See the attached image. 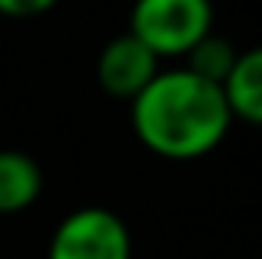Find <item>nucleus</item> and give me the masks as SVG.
I'll list each match as a JSON object with an SVG mask.
<instances>
[{
	"label": "nucleus",
	"mask_w": 262,
	"mask_h": 259,
	"mask_svg": "<svg viewBox=\"0 0 262 259\" xmlns=\"http://www.w3.org/2000/svg\"><path fill=\"white\" fill-rule=\"evenodd\" d=\"M40 189H43V173L37 160L20 149H0V216L30 209Z\"/></svg>",
	"instance_id": "obj_6"
},
{
	"label": "nucleus",
	"mask_w": 262,
	"mask_h": 259,
	"mask_svg": "<svg viewBox=\"0 0 262 259\" xmlns=\"http://www.w3.org/2000/svg\"><path fill=\"white\" fill-rule=\"evenodd\" d=\"M223 97L232 120L262 126V47L236 57V67L223 83Z\"/></svg>",
	"instance_id": "obj_5"
},
{
	"label": "nucleus",
	"mask_w": 262,
	"mask_h": 259,
	"mask_svg": "<svg viewBox=\"0 0 262 259\" xmlns=\"http://www.w3.org/2000/svg\"><path fill=\"white\" fill-rule=\"evenodd\" d=\"M129 33L156 57H186L212 33V0H136Z\"/></svg>",
	"instance_id": "obj_2"
},
{
	"label": "nucleus",
	"mask_w": 262,
	"mask_h": 259,
	"mask_svg": "<svg viewBox=\"0 0 262 259\" xmlns=\"http://www.w3.org/2000/svg\"><path fill=\"white\" fill-rule=\"evenodd\" d=\"M160 73V57L149 47H143L133 33H120L103 47L100 60H96V77L100 87L116 100H129L133 103Z\"/></svg>",
	"instance_id": "obj_4"
},
{
	"label": "nucleus",
	"mask_w": 262,
	"mask_h": 259,
	"mask_svg": "<svg viewBox=\"0 0 262 259\" xmlns=\"http://www.w3.org/2000/svg\"><path fill=\"white\" fill-rule=\"evenodd\" d=\"M47 259H133V236L106 206H80L53 229Z\"/></svg>",
	"instance_id": "obj_3"
},
{
	"label": "nucleus",
	"mask_w": 262,
	"mask_h": 259,
	"mask_svg": "<svg viewBox=\"0 0 262 259\" xmlns=\"http://www.w3.org/2000/svg\"><path fill=\"white\" fill-rule=\"evenodd\" d=\"M232 113L223 87L183 70H160L133 100V133L163 160H199L226 140Z\"/></svg>",
	"instance_id": "obj_1"
},
{
	"label": "nucleus",
	"mask_w": 262,
	"mask_h": 259,
	"mask_svg": "<svg viewBox=\"0 0 262 259\" xmlns=\"http://www.w3.org/2000/svg\"><path fill=\"white\" fill-rule=\"evenodd\" d=\"M60 0H0V17H13V20H30V17H43L57 7Z\"/></svg>",
	"instance_id": "obj_8"
},
{
	"label": "nucleus",
	"mask_w": 262,
	"mask_h": 259,
	"mask_svg": "<svg viewBox=\"0 0 262 259\" xmlns=\"http://www.w3.org/2000/svg\"><path fill=\"white\" fill-rule=\"evenodd\" d=\"M186 57H189V60H186V70H189V73H196V77L223 87L226 77L232 73V67H236L239 50L226 37H219V33H206V37L199 40Z\"/></svg>",
	"instance_id": "obj_7"
}]
</instances>
